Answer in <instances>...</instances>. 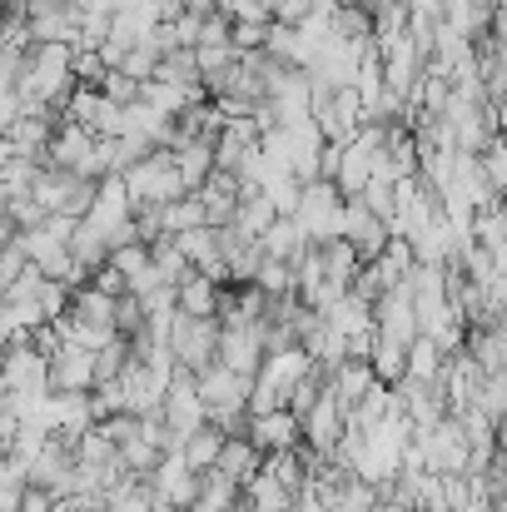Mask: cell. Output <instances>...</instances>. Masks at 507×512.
Segmentation results:
<instances>
[{
    "label": "cell",
    "mask_w": 507,
    "mask_h": 512,
    "mask_svg": "<svg viewBox=\"0 0 507 512\" xmlns=\"http://www.w3.org/2000/svg\"><path fill=\"white\" fill-rule=\"evenodd\" d=\"M120 184H125V194H130V209L169 204V199H179V194H184V184H179V174H174V155H169V150H150V155H140L130 170L120 174Z\"/></svg>",
    "instance_id": "cell-1"
},
{
    "label": "cell",
    "mask_w": 507,
    "mask_h": 512,
    "mask_svg": "<svg viewBox=\"0 0 507 512\" xmlns=\"http://www.w3.org/2000/svg\"><path fill=\"white\" fill-rule=\"evenodd\" d=\"M165 348H169V358H174V368L199 373V368H209V363H214V348H219V324H214V319H199V314H179V309H174Z\"/></svg>",
    "instance_id": "cell-2"
},
{
    "label": "cell",
    "mask_w": 507,
    "mask_h": 512,
    "mask_svg": "<svg viewBox=\"0 0 507 512\" xmlns=\"http://www.w3.org/2000/svg\"><path fill=\"white\" fill-rule=\"evenodd\" d=\"M289 219H294L314 244H319V239H334L338 219H343V194H338L329 179H304V184H299V204H294Z\"/></svg>",
    "instance_id": "cell-3"
},
{
    "label": "cell",
    "mask_w": 507,
    "mask_h": 512,
    "mask_svg": "<svg viewBox=\"0 0 507 512\" xmlns=\"http://www.w3.org/2000/svg\"><path fill=\"white\" fill-rule=\"evenodd\" d=\"M338 239L358 254V264H368V259H378L383 249H388V239H393V229H388V219H378L358 194L353 199H343V219H338Z\"/></svg>",
    "instance_id": "cell-4"
},
{
    "label": "cell",
    "mask_w": 507,
    "mask_h": 512,
    "mask_svg": "<svg viewBox=\"0 0 507 512\" xmlns=\"http://www.w3.org/2000/svg\"><path fill=\"white\" fill-rule=\"evenodd\" d=\"M194 393L204 403V418H219V413H239L244 408V393H249V378L229 373L224 363H209L194 373Z\"/></svg>",
    "instance_id": "cell-5"
},
{
    "label": "cell",
    "mask_w": 507,
    "mask_h": 512,
    "mask_svg": "<svg viewBox=\"0 0 507 512\" xmlns=\"http://www.w3.org/2000/svg\"><path fill=\"white\" fill-rule=\"evenodd\" d=\"M160 418H165L169 433H189V428L204 423V403L194 393V373L189 368H174L169 373L165 393H160Z\"/></svg>",
    "instance_id": "cell-6"
},
{
    "label": "cell",
    "mask_w": 507,
    "mask_h": 512,
    "mask_svg": "<svg viewBox=\"0 0 507 512\" xmlns=\"http://www.w3.org/2000/svg\"><path fill=\"white\" fill-rule=\"evenodd\" d=\"M85 388H90V353L60 339L45 353V393H85Z\"/></svg>",
    "instance_id": "cell-7"
},
{
    "label": "cell",
    "mask_w": 507,
    "mask_h": 512,
    "mask_svg": "<svg viewBox=\"0 0 507 512\" xmlns=\"http://www.w3.org/2000/svg\"><path fill=\"white\" fill-rule=\"evenodd\" d=\"M214 363H224V368H229V373H239V378H254V373H259V363H264L259 329H254V324H229V329H219Z\"/></svg>",
    "instance_id": "cell-8"
},
{
    "label": "cell",
    "mask_w": 507,
    "mask_h": 512,
    "mask_svg": "<svg viewBox=\"0 0 507 512\" xmlns=\"http://www.w3.org/2000/svg\"><path fill=\"white\" fill-rule=\"evenodd\" d=\"M338 433H343V408H338L334 393L324 388V393L314 398V408L299 418V443H304V448H314V453H334Z\"/></svg>",
    "instance_id": "cell-9"
},
{
    "label": "cell",
    "mask_w": 507,
    "mask_h": 512,
    "mask_svg": "<svg viewBox=\"0 0 507 512\" xmlns=\"http://www.w3.org/2000/svg\"><path fill=\"white\" fill-rule=\"evenodd\" d=\"M259 453H279V448H294L299 443V418L289 408H274V413H249V433H244Z\"/></svg>",
    "instance_id": "cell-10"
},
{
    "label": "cell",
    "mask_w": 507,
    "mask_h": 512,
    "mask_svg": "<svg viewBox=\"0 0 507 512\" xmlns=\"http://www.w3.org/2000/svg\"><path fill=\"white\" fill-rule=\"evenodd\" d=\"M463 348L468 358L483 368V373H503L507 368V324H478L463 334Z\"/></svg>",
    "instance_id": "cell-11"
},
{
    "label": "cell",
    "mask_w": 507,
    "mask_h": 512,
    "mask_svg": "<svg viewBox=\"0 0 507 512\" xmlns=\"http://www.w3.org/2000/svg\"><path fill=\"white\" fill-rule=\"evenodd\" d=\"M368 174H373V145H363L358 135L343 140V155H338V170H334V189L343 199H353V194L368 184Z\"/></svg>",
    "instance_id": "cell-12"
},
{
    "label": "cell",
    "mask_w": 507,
    "mask_h": 512,
    "mask_svg": "<svg viewBox=\"0 0 507 512\" xmlns=\"http://www.w3.org/2000/svg\"><path fill=\"white\" fill-rule=\"evenodd\" d=\"M209 468H219L229 483H239V488H244V483L264 468V453H259L249 438H224V448H219V458H214Z\"/></svg>",
    "instance_id": "cell-13"
},
{
    "label": "cell",
    "mask_w": 507,
    "mask_h": 512,
    "mask_svg": "<svg viewBox=\"0 0 507 512\" xmlns=\"http://www.w3.org/2000/svg\"><path fill=\"white\" fill-rule=\"evenodd\" d=\"M289 503H294V493L279 478H269L264 468L239 488V512H289Z\"/></svg>",
    "instance_id": "cell-14"
},
{
    "label": "cell",
    "mask_w": 507,
    "mask_h": 512,
    "mask_svg": "<svg viewBox=\"0 0 507 512\" xmlns=\"http://www.w3.org/2000/svg\"><path fill=\"white\" fill-rule=\"evenodd\" d=\"M214 299H219V279H209V274H184L179 284H174V309L179 314H199V319H214Z\"/></svg>",
    "instance_id": "cell-15"
},
{
    "label": "cell",
    "mask_w": 507,
    "mask_h": 512,
    "mask_svg": "<svg viewBox=\"0 0 507 512\" xmlns=\"http://www.w3.org/2000/svg\"><path fill=\"white\" fill-rule=\"evenodd\" d=\"M219 448H224V433L204 418L199 428H189V433H179V458H184V468L189 473H204L214 458H219Z\"/></svg>",
    "instance_id": "cell-16"
},
{
    "label": "cell",
    "mask_w": 507,
    "mask_h": 512,
    "mask_svg": "<svg viewBox=\"0 0 507 512\" xmlns=\"http://www.w3.org/2000/svg\"><path fill=\"white\" fill-rule=\"evenodd\" d=\"M75 324H90V329H115V299L110 294H100V289H90V284H80V289H70V309H65Z\"/></svg>",
    "instance_id": "cell-17"
},
{
    "label": "cell",
    "mask_w": 507,
    "mask_h": 512,
    "mask_svg": "<svg viewBox=\"0 0 507 512\" xmlns=\"http://www.w3.org/2000/svg\"><path fill=\"white\" fill-rule=\"evenodd\" d=\"M314 254H319V274H324V284H334V289H348V284H353V274H358V254H353L338 234L334 239H319Z\"/></svg>",
    "instance_id": "cell-18"
},
{
    "label": "cell",
    "mask_w": 507,
    "mask_h": 512,
    "mask_svg": "<svg viewBox=\"0 0 507 512\" xmlns=\"http://www.w3.org/2000/svg\"><path fill=\"white\" fill-rule=\"evenodd\" d=\"M169 155H174V174H179L184 194H194V189L214 174V145H204V140H189V145H179V150H169Z\"/></svg>",
    "instance_id": "cell-19"
},
{
    "label": "cell",
    "mask_w": 507,
    "mask_h": 512,
    "mask_svg": "<svg viewBox=\"0 0 507 512\" xmlns=\"http://www.w3.org/2000/svg\"><path fill=\"white\" fill-rule=\"evenodd\" d=\"M368 368H373V378H378V383H398V378L408 373V343L383 339V334L373 329V348H368Z\"/></svg>",
    "instance_id": "cell-20"
},
{
    "label": "cell",
    "mask_w": 507,
    "mask_h": 512,
    "mask_svg": "<svg viewBox=\"0 0 507 512\" xmlns=\"http://www.w3.org/2000/svg\"><path fill=\"white\" fill-rule=\"evenodd\" d=\"M274 219H279V214H274V204L264 199V189H254V194H239V199H234V229H239L244 239H259Z\"/></svg>",
    "instance_id": "cell-21"
},
{
    "label": "cell",
    "mask_w": 507,
    "mask_h": 512,
    "mask_svg": "<svg viewBox=\"0 0 507 512\" xmlns=\"http://www.w3.org/2000/svg\"><path fill=\"white\" fill-rule=\"evenodd\" d=\"M324 319H329V329H334V334H343V339H348V334L373 329V309H368L358 294H338L334 304L324 309Z\"/></svg>",
    "instance_id": "cell-22"
},
{
    "label": "cell",
    "mask_w": 507,
    "mask_h": 512,
    "mask_svg": "<svg viewBox=\"0 0 507 512\" xmlns=\"http://www.w3.org/2000/svg\"><path fill=\"white\" fill-rule=\"evenodd\" d=\"M304 244H309V234H304V229H299L289 214H279V219H274V224L259 234V249H264L269 259H294Z\"/></svg>",
    "instance_id": "cell-23"
},
{
    "label": "cell",
    "mask_w": 507,
    "mask_h": 512,
    "mask_svg": "<svg viewBox=\"0 0 507 512\" xmlns=\"http://www.w3.org/2000/svg\"><path fill=\"white\" fill-rule=\"evenodd\" d=\"M150 80H165V85H184V90H199V65H194V45H174V50H165Z\"/></svg>",
    "instance_id": "cell-24"
},
{
    "label": "cell",
    "mask_w": 507,
    "mask_h": 512,
    "mask_svg": "<svg viewBox=\"0 0 507 512\" xmlns=\"http://www.w3.org/2000/svg\"><path fill=\"white\" fill-rule=\"evenodd\" d=\"M75 463H85V468H120V453H115V443L100 433V423H90V428L75 438Z\"/></svg>",
    "instance_id": "cell-25"
},
{
    "label": "cell",
    "mask_w": 507,
    "mask_h": 512,
    "mask_svg": "<svg viewBox=\"0 0 507 512\" xmlns=\"http://www.w3.org/2000/svg\"><path fill=\"white\" fill-rule=\"evenodd\" d=\"M30 40H55V45H75V5L60 10V15H40V20H25Z\"/></svg>",
    "instance_id": "cell-26"
},
{
    "label": "cell",
    "mask_w": 507,
    "mask_h": 512,
    "mask_svg": "<svg viewBox=\"0 0 507 512\" xmlns=\"http://www.w3.org/2000/svg\"><path fill=\"white\" fill-rule=\"evenodd\" d=\"M115 453H120V468H125V473H135V478H150V468L165 458L150 438H130V443H120Z\"/></svg>",
    "instance_id": "cell-27"
},
{
    "label": "cell",
    "mask_w": 507,
    "mask_h": 512,
    "mask_svg": "<svg viewBox=\"0 0 507 512\" xmlns=\"http://www.w3.org/2000/svg\"><path fill=\"white\" fill-rule=\"evenodd\" d=\"M473 408H478V413H488L493 423H503V413H507V368H503V373H488V378L478 383Z\"/></svg>",
    "instance_id": "cell-28"
},
{
    "label": "cell",
    "mask_w": 507,
    "mask_h": 512,
    "mask_svg": "<svg viewBox=\"0 0 507 512\" xmlns=\"http://www.w3.org/2000/svg\"><path fill=\"white\" fill-rule=\"evenodd\" d=\"M140 85H145V80H135V75H125L120 65H110V70L100 75L95 90H100L110 105H135V100H140Z\"/></svg>",
    "instance_id": "cell-29"
},
{
    "label": "cell",
    "mask_w": 507,
    "mask_h": 512,
    "mask_svg": "<svg viewBox=\"0 0 507 512\" xmlns=\"http://www.w3.org/2000/svg\"><path fill=\"white\" fill-rule=\"evenodd\" d=\"M204 224V204H199V194H179V199H169L165 204V229L169 234H184V229H199Z\"/></svg>",
    "instance_id": "cell-30"
},
{
    "label": "cell",
    "mask_w": 507,
    "mask_h": 512,
    "mask_svg": "<svg viewBox=\"0 0 507 512\" xmlns=\"http://www.w3.org/2000/svg\"><path fill=\"white\" fill-rule=\"evenodd\" d=\"M438 368H443V348L428 339V334H418V339L408 343V373L413 378H438Z\"/></svg>",
    "instance_id": "cell-31"
},
{
    "label": "cell",
    "mask_w": 507,
    "mask_h": 512,
    "mask_svg": "<svg viewBox=\"0 0 507 512\" xmlns=\"http://www.w3.org/2000/svg\"><path fill=\"white\" fill-rule=\"evenodd\" d=\"M145 319H150V314H145L140 294H130V289H125V294H115V334H125V339H130V334H140V329H145Z\"/></svg>",
    "instance_id": "cell-32"
},
{
    "label": "cell",
    "mask_w": 507,
    "mask_h": 512,
    "mask_svg": "<svg viewBox=\"0 0 507 512\" xmlns=\"http://www.w3.org/2000/svg\"><path fill=\"white\" fill-rule=\"evenodd\" d=\"M478 165H483V179H488V189L503 199V189H507V160H503V140L493 135L483 150H478Z\"/></svg>",
    "instance_id": "cell-33"
},
{
    "label": "cell",
    "mask_w": 507,
    "mask_h": 512,
    "mask_svg": "<svg viewBox=\"0 0 507 512\" xmlns=\"http://www.w3.org/2000/svg\"><path fill=\"white\" fill-rule=\"evenodd\" d=\"M358 199H363L378 219H393V179H388V174H378V170L368 174V184L358 189Z\"/></svg>",
    "instance_id": "cell-34"
},
{
    "label": "cell",
    "mask_w": 507,
    "mask_h": 512,
    "mask_svg": "<svg viewBox=\"0 0 507 512\" xmlns=\"http://www.w3.org/2000/svg\"><path fill=\"white\" fill-rule=\"evenodd\" d=\"M5 219L15 224V234H25V229H40V224H45V209H40L30 194H10V199H5Z\"/></svg>",
    "instance_id": "cell-35"
},
{
    "label": "cell",
    "mask_w": 507,
    "mask_h": 512,
    "mask_svg": "<svg viewBox=\"0 0 507 512\" xmlns=\"http://www.w3.org/2000/svg\"><path fill=\"white\" fill-rule=\"evenodd\" d=\"M35 309H40V319H45V324H55V319L70 309V289H65V284H55V279H40V289H35Z\"/></svg>",
    "instance_id": "cell-36"
},
{
    "label": "cell",
    "mask_w": 507,
    "mask_h": 512,
    "mask_svg": "<svg viewBox=\"0 0 507 512\" xmlns=\"http://www.w3.org/2000/svg\"><path fill=\"white\" fill-rule=\"evenodd\" d=\"M95 184H100V179H90V174H70V189H65V204H60V214H70V219H85V209H90V199H95Z\"/></svg>",
    "instance_id": "cell-37"
},
{
    "label": "cell",
    "mask_w": 507,
    "mask_h": 512,
    "mask_svg": "<svg viewBox=\"0 0 507 512\" xmlns=\"http://www.w3.org/2000/svg\"><path fill=\"white\" fill-rule=\"evenodd\" d=\"M269 20H229V45L234 50H264Z\"/></svg>",
    "instance_id": "cell-38"
},
{
    "label": "cell",
    "mask_w": 507,
    "mask_h": 512,
    "mask_svg": "<svg viewBox=\"0 0 507 512\" xmlns=\"http://www.w3.org/2000/svg\"><path fill=\"white\" fill-rule=\"evenodd\" d=\"M110 65L100 60V50H85V45H75V55H70V75H75V85H100V75H105Z\"/></svg>",
    "instance_id": "cell-39"
},
{
    "label": "cell",
    "mask_w": 507,
    "mask_h": 512,
    "mask_svg": "<svg viewBox=\"0 0 507 512\" xmlns=\"http://www.w3.org/2000/svg\"><path fill=\"white\" fill-rule=\"evenodd\" d=\"M194 45H229V10H224V5L204 10V20H199V40H194Z\"/></svg>",
    "instance_id": "cell-40"
},
{
    "label": "cell",
    "mask_w": 507,
    "mask_h": 512,
    "mask_svg": "<svg viewBox=\"0 0 507 512\" xmlns=\"http://www.w3.org/2000/svg\"><path fill=\"white\" fill-rule=\"evenodd\" d=\"M100 433L120 448V443H130V438H140V413H130V408H120V413H110L105 423H100Z\"/></svg>",
    "instance_id": "cell-41"
},
{
    "label": "cell",
    "mask_w": 507,
    "mask_h": 512,
    "mask_svg": "<svg viewBox=\"0 0 507 512\" xmlns=\"http://www.w3.org/2000/svg\"><path fill=\"white\" fill-rule=\"evenodd\" d=\"M20 55H25V50H15V45H5V40H0V95H5V90H15V75H20Z\"/></svg>",
    "instance_id": "cell-42"
},
{
    "label": "cell",
    "mask_w": 507,
    "mask_h": 512,
    "mask_svg": "<svg viewBox=\"0 0 507 512\" xmlns=\"http://www.w3.org/2000/svg\"><path fill=\"white\" fill-rule=\"evenodd\" d=\"M55 493H45V488H35V483H25L20 488V512H55Z\"/></svg>",
    "instance_id": "cell-43"
},
{
    "label": "cell",
    "mask_w": 507,
    "mask_h": 512,
    "mask_svg": "<svg viewBox=\"0 0 507 512\" xmlns=\"http://www.w3.org/2000/svg\"><path fill=\"white\" fill-rule=\"evenodd\" d=\"M85 284H90V289H100V294H110V299H115V294H125V279H120V274H115L110 264L90 269V279H85Z\"/></svg>",
    "instance_id": "cell-44"
},
{
    "label": "cell",
    "mask_w": 507,
    "mask_h": 512,
    "mask_svg": "<svg viewBox=\"0 0 507 512\" xmlns=\"http://www.w3.org/2000/svg\"><path fill=\"white\" fill-rule=\"evenodd\" d=\"M75 0H25V20H40V15H60L70 10Z\"/></svg>",
    "instance_id": "cell-45"
},
{
    "label": "cell",
    "mask_w": 507,
    "mask_h": 512,
    "mask_svg": "<svg viewBox=\"0 0 507 512\" xmlns=\"http://www.w3.org/2000/svg\"><path fill=\"white\" fill-rule=\"evenodd\" d=\"M15 115H20V100H15V95L5 90V95H0V135H5V130L15 125Z\"/></svg>",
    "instance_id": "cell-46"
},
{
    "label": "cell",
    "mask_w": 507,
    "mask_h": 512,
    "mask_svg": "<svg viewBox=\"0 0 507 512\" xmlns=\"http://www.w3.org/2000/svg\"><path fill=\"white\" fill-rule=\"evenodd\" d=\"M0 413H15V408H10V383H5V378H0Z\"/></svg>",
    "instance_id": "cell-47"
},
{
    "label": "cell",
    "mask_w": 507,
    "mask_h": 512,
    "mask_svg": "<svg viewBox=\"0 0 507 512\" xmlns=\"http://www.w3.org/2000/svg\"><path fill=\"white\" fill-rule=\"evenodd\" d=\"M5 160H10V140L0 135V165H5Z\"/></svg>",
    "instance_id": "cell-48"
}]
</instances>
